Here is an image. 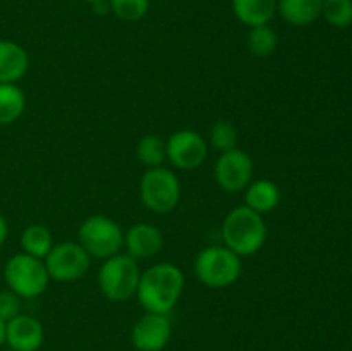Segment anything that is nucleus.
Instances as JSON below:
<instances>
[{"label":"nucleus","mask_w":352,"mask_h":351,"mask_svg":"<svg viewBox=\"0 0 352 351\" xmlns=\"http://www.w3.org/2000/svg\"><path fill=\"white\" fill-rule=\"evenodd\" d=\"M184 289V274L174 264H157L141 274L138 301L148 313L168 315L177 305Z\"/></svg>","instance_id":"nucleus-1"},{"label":"nucleus","mask_w":352,"mask_h":351,"mask_svg":"<svg viewBox=\"0 0 352 351\" xmlns=\"http://www.w3.org/2000/svg\"><path fill=\"white\" fill-rule=\"evenodd\" d=\"M222 241L223 246L239 257H250L260 251L267 241V224L261 213L250 206H236L223 219Z\"/></svg>","instance_id":"nucleus-2"},{"label":"nucleus","mask_w":352,"mask_h":351,"mask_svg":"<svg viewBox=\"0 0 352 351\" xmlns=\"http://www.w3.org/2000/svg\"><path fill=\"white\" fill-rule=\"evenodd\" d=\"M141 270L136 258L117 253L107 258L98 270V288L110 301H127L136 296Z\"/></svg>","instance_id":"nucleus-3"},{"label":"nucleus","mask_w":352,"mask_h":351,"mask_svg":"<svg viewBox=\"0 0 352 351\" xmlns=\"http://www.w3.org/2000/svg\"><path fill=\"white\" fill-rule=\"evenodd\" d=\"M243 272L239 255L227 246H208L198 253L195 260V274L201 284L222 289L234 284Z\"/></svg>","instance_id":"nucleus-4"},{"label":"nucleus","mask_w":352,"mask_h":351,"mask_svg":"<svg viewBox=\"0 0 352 351\" xmlns=\"http://www.w3.org/2000/svg\"><path fill=\"white\" fill-rule=\"evenodd\" d=\"M3 279L7 288L24 299L38 298L43 295L50 281L45 262L26 253L12 255L6 262Z\"/></svg>","instance_id":"nucleus-5"},{"label":"nucleus","mask_w":352,"mask_h":351,"mask_svg":"<svg viewBox=\"0 0 352 351\" xmlns=\"http://www.w3.org/2000/svg\"><path fill=\"white\" fill-rule=\"evenodd\" d=\"M79 244L93 258H107L120 253L124 233L119 224L107 215H91L82 220L78 231Z\"/></svg>","instance_id":"nucleus-6"},{"label":"nucleus","mask_w":352,"mask_h":351,"mask_svg":"<svg viewBox=\"0 0 352 351\" xmlns=\"http://www.w3.org/2000/svg\"><path fill=\"white\" fill-rule=\"evenodd\" d=\"M143 205L155 213H168L181 198V182L177 176L165 167L148 169L140 182Z\"/></svg>","instance_id":"nucleus-7"},{"label":"nucleus","mask_w":352,"mask_h":351,"mask_svg":"<svg viewBox=\"0 0 352 351\" xmlns=\"http://www.w3.org/2000/svg\"><path fill=\"white\" fill-rule=\"evenodd\" d=\"M43 262L48 277L58 282H72L85 277L91 264V257L79 243L65 241L54 244Z\"/></svg>","instance_id":"nucleus-8"},{"label":"nucleus","mask_w":352,"mask_h":351,"mask_svg":"<svg viewBox=\"0 0 352 351\" xmlns=\"http://www.w3.org/2000/svg\"><path fill=\"white\" fill-rule=\"evenodd\" d=\"M253 158L246 151L234 148L223 151L215 164V181L223 191L237 193L248 188L253 178Z\"/></svg>","instance_id":"nucleus-9"},{"label":"nucleus","mask_w":352,"mask_h":351,"mask_svg":"<svg viewBox=\"0 0 352 351\" xmlns=\"http://www.w3.org/2000/svg\"><path fill=\"white\" fill-rule=\"evenodd\" d=\"M165 150H167V158L182 171H192L199 167L205 162L208 155V147L203 136L196 131L181 129L170 134L165 141Z\"/></svg>","instance_id":"nucleus-10"},{"label":"nucleus","mask_w":352,"mask_h":351,"mask_svg":"<svg viewBox=\"0 0 352 351\" xmlns=\"http://www.w3.org/2000/svg\"><path fill=\"white\" fill-rule=\"evenodd\" d=\"M172 337V323L168 315L144 313L134 323L131 341L138 351H162Z\"/></svg>","instance_id":"nucleus-11"},{"label":"nucleus","mask_w":352,"mask_h":351,"mask_svg":"<svg viewBox=\"0 0 352 351\" xmlns=\"http://www.w3.org/2000/svg\"><path fill=\"white\" fill-rule=\"evenodd\" d=\"M43 326L38 319L19 313L6 322V344L14 351H38L43 344Z\"/></svg>","instance_id":"nucleus-12"},{"label":"nucleus","mask_w":352,"mask_h":351,"mask_svg":"<svg viewBox=\"0 0 352 351\" xmlns=\"http://www.w3.org/2000/svg\"><path fill=\"white\" fill-rule=\"evenodd\" d=\"M124 246L133 258L155 257L164 248V234L153 224H136L124 234Z\"/></svg>","instance_id":"nucleus-13"},{"label":"nucleus","mask_w":352,"mask_h":351,"mask_svg":"<svg viewBox=\"0 0 352 351\" xmlns=\"http://www.w3.org/2000/svg\"><path fill=\"white\" fill-rule=\"evenodd\" d=\"M30 69V57L19 43L0 38V85L17 83Z\"/></svg>","instance_id":"nucleus-14"},{"label":"nucleus","mask_w":352,"mask_h":351,"mask_svg":"<svg viewBox=\"0 0 352 351\" xmlns=\"http://www.w3.org/2000/svg\"><path fill=\"white\" fill-rule=\"evenodd\" d=\"M234 16L248 28L268 24L277 14V0H230Z\"/></svg>","instance_id":"nucleus-15"},{"label":"nucleus","mask_w":352,"mask_h":351,"mask_svg":"<svg viewBox=\"0 0 352 351\" xmlns=\"http://www.w3.org/2000/svg\"><path fill=\"white\" fill-rule=\"evenodd\" d=\"M323 0H277V12L291 26H308L322 17Z\"/></svg>","instance_id":"nucleus-16"},{"label":"nucleus","mask_w":352,"mask_h":351,"mask_svg":"<svg viewBox=\"0 0 352 351\" xmlns=\"http://www.w3.org/2000/svg\"><path fill=\"white\" fill-rule=\"evenodd\" d=\"M244 202H246V206H250L254 212L268 213L277 209L280 203V189L268 179H258L248 184Z\"/></svg>","instance_id":"nucleus-17"},{"label":"nucleus","mask_w":352,"mask_h":351,"mask_svg":"<svg viewBox=\"0 0 352 351\" xmlns=\"http://www.w3.org/2000/svg\"><path fill=\"white\" fill-rule=\"evenodd\" d=\"M26 95L16 83L0 85V126H9L23 116Z\"/></svg>","instance_id":"nucleus-18"},{"label":"nucleus","mask_w":352,"mask_h":351,"mask_svg":"<svg viewBox=\"0 0 352 351\" xmlns=\"http://www.w3.org/2000/svg\"><path fill=\"white\" fill-rule=\"evenodd\" d=\"M52 246H54L52 233L45 226H40V224H33V226L26 227L21 234L23 253L31 255V257L43 260L50 253Z\"/></svg>","instance_id":"nucleus-19"},{"label":"nucleus","mask_w":352,"mask_h":351,"mask_svg":"<svg viewBox=\"0 0 352 351\" xmlns=\"http://www.w3.org/2000/svg\"><path fill=\"white\" fill-rule=\"evenodd\" d=\"M277 45L278 36L274 28H270L268 24L250 28V33H248V48H250V52L254 57H270L277 50Z\"/></svg>","instance_id":"nucleus-20"},{"label":"nucleus","mask_w":352,"mask_h":351,"mask_svg":"<svg viewBox=\"0 0 352 351\" xmlns=\"http://www.w3.org/2000/svg\"><path fill=\"white\" fill-rule=\"evenodd\" d=\"M138 158L148 169L162 167L164 160L167 158L165 141L157 134H146L138 143Z\"/></svg>","instance_id":"nucleus-21"},{"label":"nucleus","mask_w":352,"mask_h":351,"mask_svg":"<svg viewBox=\"0 0 352 351\" xmlns=\"http://www.w3.org/2000/svg\"><path fill=\"white\" fill-rule=\"evenodd\" d=\"M322 17L333 28L352 24V0H323Z\"/></svg>","instance_id":"nucleus-22"},{"label":"nucleus","mask_w":352,"mask_h":351,"mask_svg":"<svg viewBox=\"0 0 352 351\" xmlns=\"http://www.w3.org/2000/svg\"><path fill=\"white\" fill-rule=\"evenodd\" d=\"M109 9L117 19L134 23L143 19L150 9V0H107Z\"/></svg>","instance_id":"nucleus-23"},{"label":"nucleus","mask_w":352,"mask_h":351,"mask_svg":"<svg viewBox=\"0 0 352 351\" xmlns=\"http://www.w3.org/2000/svg\"><path fill=\"white\" fill-rule=\"evenodd\" d=\"M237 141H239L237 129L227 120H217L210 129V143L220 153L237 148Z\"/></svg>","instance_id":"nucleus-24"},{"label":"nucleus","mask_w":352,"mask_h":351,"mask_svg":"<svg viewBox=\"0 0 352 351\" xmlns=\"http://www.w3.org/2000/svg\"><path fill=\"white\" fill-rule=\"evenodd\" d=\"M21 299L23 298H19V296L14 291H10L9 288L0 291V319H2L3 322H9L10 319L19 315Z\"/></svg>","instance_id":"nucleus-25"},{"label":"nucleus","mask_w":352,"mask_h":351,"mask_svg":"<svg viewBox=\"0 0 352 351\" xmlns=\"http://www.w3.org/2000/svg\"><path fill=\"white\" fill-rule=\"evenodd\" d=\"M7 236H9V224H7L6 217L0 213V246H2L3 243H6Z\"/></svg>","instance_id":"nucleus-26"},{"label":"nucleus","mask_w":352,"mask_h":351,"mask_svg":"<svg viewBox=\"0 0 352 351\" xmlns=\"http://www.w3.org/2000/svg\"><path fill=\"white\" fill-rule=\"evenodd\" d=\"M6 344V322L0 319V346Z\"/></svg>","instance_id":"nucleus-27"},{"label":"nucleus","mask_w":352,"mask_h":351,"mask_svg":"<svg viewBox=\"0 0 352 351\" xmlns=\"http://www.w3.org/2000/svg\"><path fill=\"white\" fill-rule=\"evenodd\" d=\"M81 2H86V3H95V2H100V0H81Z\"/></svg>","instance_id":"nucleus-28"},{"label":"nucleus","mask_w":352,"mask_h":351,"mask_svg":"<svg viewBox=\"0 0 352 351\" xmlns=\"http://www.w3.org/2000/svg\"><path fill=\"white\" fill-rule=\"evenodd\" d=\"M2 351H14V350H9V348H7V350H2Z\"/></svg>","instance_id":"nucleus-29"}]
</instances>
